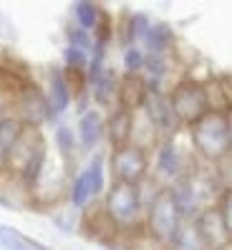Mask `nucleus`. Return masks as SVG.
<instances>
[{
	"instance_id": "2",
	"label": "nucleus",
	"mask_w": 232,
	"mask_h": 250,
	"mask_svg": "<svg viewBox=\"0 0 232 250\" xmlns=\"http://www.w3.org/2000/svg\"><path fill=\"white\" fill-rule=\"evenodd\" d=\"M98 208L119 238L121 235H144V202L139 197L136 185L111 182Z\"/></svg>"
},
{
	"instance_id": "10",
	"label": "nucleus",
	"mask_w": 232,
	"mask_h": 250,
	"mask_svg": "<svg viewBox=\"0 0 232 250\" xmlns=\"http://www.w3.org/2000/svg\"><path fill=\"white\" fill-rule=\"evenodd\" d=\"M74 129H76L81 157H91L96 152H104V144H106V111H101L96 106L86 109L83 114L76 116Z\"/></svg>"
},
{
	"instance_id": "9",
	"label": "nucleus",
	"mask_w": 232,
	"mask_h": 250,
	"mask_svg": "<svg viewBox=\"0 0 232 250\" xmlns=\"http://www.w3.org/2000/svg\"><path fill=\"white\" fill-rule=\"evenodd\" d=\"M147 122L154 126V131L159 134V142L162 139H172L182 134V126L177 122V114L172 109V101H169V91H156V89H149L147 99H144V106L139 109Z\"/></svg>"
},
{
	"instance_id": "19",
	"label": "nucleus",
	"mask_w": 232,
	"mask_h": 250,
	"mask_svg": "<svg viewBox=\"0 0 232 250\" xmlns=\"http://www.w3.org/2000/svg\"><path fill=\"white\" fill-rule=\"evenodd\" d=\"M149 94V86L144 76H121L119 81V106L129 111H139L144 106V99Z\"/></svg>"
},
{
	"instance_id": "11",
	"label": "nucleus",
	"mask_w": 232,
	"mask_h": 250,
	"mask_svg": "<svg viewBox=\"0 0 232 250\" xmlns=\"http://www.w3.org/2000/svg\"><path fill=\"white\" fill-rule=\"evenodd\" d=\"M89 81V94H91V104L101 111H111L114 106H119V81L121 73L116 71L111 63L98 68L96 73L86 76Z\"/></svg>"
},
{
	"instance_id": "23",
	"label": "nucleus",
	"mask_w": 232,
	"mask_h": 250,
	"mask_svg": "<svg viewBox=\"0 0 232 250\" xmlns=\"http://www.w3.org/2000/svg\"><path fill=\"white\" fill-rule=\"evenodd\" d=\"M144 63H147V51L141 46L121 48V76H141Z\"/></svg>"
},
{
	"instance_id": "1",
	"label": "nucleus",
	"mask_w": 232,
	"mask_h": 250,
	"mask_svg": "<svg viewBox=\"0 0 232 250\" xmlns=\"http://www.w3.org/2000/svg\"><path fill=\"white\" fill-rule=\"evenodd\" d=\"M109 185H111V177H109V167H106V152H96L91 157H86L83 165H78L76 172L71 174L66 205L81 215L89 212L101 202Z\"/></svg>"
},
{
	"instance_id": "14",
	"label": "nucleus",
	"mask_w": 232,
	"mask_h": 250,
	"mask_svg": "<svg viewBox=\"0 0 232 250\" xmlns=\"http://www.w3.org/2000/svg\"><path fill=\"white\" fill-rule=\"evenodd\" d=\"M194 225H197L202 240L207 243L210 250H222L225 245L232 243L230 235H227V230H225L222 217H220V212H217L214 205H212V208H207V210H202V212L194 217Z\"/></svg>"
},
{
	"instance_id": "3",
	"label": "nucleus",
	"mask_w": 232,
	"mask_h": 250,
	"mask_svg": "<svg viewBox=\"0 0 232 250\" xmlns=\"http://www.w3.org/2000/svg\"><path fill=\"white\" fill-rule=\"evenodd\" d=\"M184 134L197 162H202V165L214 167L222 157L232 152L230 129L222 111H207L199 122H194L190 129H184Z\"/></svg>"
},
{
	"instance_id": "8",
	"label": "nucleus",
	"mask_w": 232,
	"mask_h": 250,
	"mask_svg": "<svg viewBox=\"0 0 232 250\" xmlns=\"http://www.w3.org/2000/svg\"><path fill=\"white\" fill-rule=\"evenodd\" d=\"M5 111H13L23 122V126H31V129H43L46 124H53L46 91H43V86L33 76H28L18 86V91L10 99Z\"/></svg>"
},
{
	"instance_id": "18",
	"label": "nucleus",
	"mask_w": 232,
	"mask_h": 250,
	"mask_svg": "<svg viewBox=\"0 0 232 250\" xmlns=\"http://www.w3.org/2000/svg\"><path fill=\"white\" fill-rule=\"evenodd\" d=\"M23 129H25L23 122L13 111H3V114H0V174L5 172L8 159H10L13 149H16Z\"/></svg>"
},
{
	"instance_id": "12",
	"label": "nucleus",
	"mask_w": 232,
	"mask_h": 250,
	"mask_svg": "<svg viewBox=\"0 0 232 250\" xmlns=\"http://www.w3.org/2000/svg\"><path fill=\"white\" fill-rule=\"evenodd\" d=\"M46 99H48V109L53 116V124L56 122H63V116L74 109V89L66 79V71L61 66H53L48 68V76H46Z\"/></svg>"
},
{
	"instance_id": "17",
	"label": "nucleus",
	"mask_w": 232,
	"mask_h": 250,
	"mask_svg": "<svg viewBox=\"0 0 232 250\" xmlns=\"http://www.w3.org/2000/svg\"><path fill=\"white\" fill-rule=\"evenodd\" d=\"M141 48L149 56H174V48H177V33L167 21H154L147 38H144Z\"/></svg>"
},
{
	"instance_id": "6",
	"label": "nucleus",
	"mask_w": 232,
	"mask_h": 250,
	"mask_svg": "<svg viewBox=\"0 0 232 250\" xmlns=\"http://www.w3.org/2000/svg\"><path fill=\"white\" fill-rule=\"evenodd\" d=\"M106 167H109L111 182L139 185L152 174V152L134 142L114 146V149L106 152Z\"/></svg>"
},
{
	"instance_id": "16",
	"label": "nucleus",
	"mask_w": 232,
	"mask_h": 250,
	"mask_svg": "<svg viewBox=\"0 0 232 250\" xmlns=\"http://www.w3.org/2000/svg\"><path fill=\"white\" fill-rule=\"evenodd\" d=\"M132 131H134V111H129L124 106H114L106 111V144L109 149L121 146L132 142Z\"/></svg>"
},
{
	"instance_id": "22",
	"label": "nucleus",
	"mask_w": 232,
	"mask_h": 250,
	"mask_svg": "<svg viewBox=\"0 0 232 250\" xmlns=\"http://www.w3.org/2000/svg\"><path fill=\"white\" fill-rule=\"evenodd\" d=\"M167 250H210L207 243L202 240V235L194 225V220H184L182 228L177 230V235H174V240Z\"/></svg>"
},
{
	"instance_id": "15",
	"label": "nucleus",
	"mask_w": 232,
	"mask_h": 250,
	"mask_svg": "<svg viewBox=\"0 0 232 250\" xmlns=\"http://www.w3.org/2000/svg\"><path fill=\"white\" fill-rule=\"evenodd\" d=\"M152 16L149 13H141V10H134V13H126V16L116 23V38H119L121 48L126 46H141L144 38H147L149 28H152Z\"/></svg>"
},
{
	"instance_id": "7",
	"label": "nucleus",
	"mask_w": 232,
	"mask_h": 250,
	"mask_svg": "<svg viewBox=\"0 0 232 250\" xmlns=\"http://www.w3.org/2000/svg\"><path fill=\"white\" fill-rule=\"evenodd\" d=\"M169 101H172V109L177 114V122L182 129H190L194 122H199L210 111L205 81L190 76V73H184L169 89Z\"/></svg>"
},
{
	"instance_id": "13",
	"label": "nucleus",
	"mask_w": 232,
	"mask_h": 250,
	"mask_svg": "<svg viewBox=\"0 0 232 250\" xmlns=\"http://www.w3.org/2000/svg\"><path fill=\"white\" fill-rule=\"evenodd\" d=\"M53 149H56V157L61 159L71 172H76L78 159H81V149H78L74 124H68V122H56L53 124Z\"/></svg>"
},
{
	"instance_id": "4",
	"label": "nucleus",
	"mask_w": 232,
	"mask_h": 250,
	"mask_svg": "<svg viewBox=\"0 0 232 250\" xmlns=\"http://www.w3.org/2000/svg\"><path fill=\"white\" fill-rule=\"evenodd\" d=\"M194 167H197V157L190 142H182V134L162 139L152 149V177L162 187H172L174 182L187 177Z\"/></svg>"
},
{
	"instance_id": "24",
	"label": "nucleus",
	"mask_w": 232,
	"mask_h": 250,
	"mask_svg": "<svg viewBox=\"0 0 232 250\" xmlns=\"http://www.w3.org/2000/svg\"><path fill=\"white\" fill-rule=\"evenodd\" d=\"M89 61H91V53L71 48V46H66L61 53V68L71 71V73H86L89 71Z\"/></svg>"
},
{
	"instance_id": "25",
	"label": "nucleus",
	"mask_w": 232,
	"mask_h": 250,
	"mask_svg": "<svg viewBox=\"0 0 232 250\" xmlns=\"http://www.w3.org/2000/svg\"><path fill=\"white\" fill-rule=\"evenodd\" d=\"M66 46L86 51V53H94V33L83 31V28H78L74 23H68L66 25Z\"/></svg>"
},
{
	"instance_id": "5",
	"label": "nucleus",
	"mask_w": 232,
	"mask_h": 250,
	"mask_svg": "<svg viewBox=\"0 0 232 250\" xmlns=\"http://www.w3.org/2000/svg\"><path fill=\"white\" fill-rule=\"evenodd\" d=\"M184 217L179 215L177 205L172 200V192L164 187L144 210V238H147L152 245L167 250L174 240L177 230L182 228Z\"/></svg>"
},
{
	"instance_id": "28",
	"label": "nucleus",
	"mask_w": 232,
	"mask_h": 250,
	"mask_svg": "<svg viewBox=\"0 0 232 250\" xmlns=\"http://www.w3.org/2000/svg\"><path fill=\"white\" fill-rule=\"evenodd\" d=\"M225 119H227V129H230V139H232V106L225 111Z\"/></svg>"
},
{
	"instance_id": "29",
	"label": "nucleus",
	"mask_w": 232,
	"mask_h": 250,
	"mask_svg": "<svg viewBox=\"0 0 232 250\" xmlns=\"http://www.w3.org/2000/svg\"><path fill=\"white\" fill-rule=\"evenodd\" d=\"M104 250H116V248H104Z\"/></svg>"
},
{
	"instance_id": "21",
	"label": "nucleus",
	"mask_w": 232,
	"mask_h": 250,
	"mask_svg": "<svg viewBox=\"0 0 232 250\" xmlns=\"http://www.w3.org/2000/svg\"><path fill=\"white\" fill-rule=\"evenodd\" d=\"M104 16H106V8L94 3V0H78V3L71 5V23L83 28V31H89V33L96 31Z\"/></svg>"
},
{
	"instance_id": "20",
	"label": "nucleus",
	"mask_w": 232,
	"mask_h": 250,
	"mask_svg": "<svg viewBox=\"0 0 232 250\" xmlns=\"http://www.w3.org/2000/svg\"><path fill=\"white\" fill-rule=\"evenodd\" d=\"M0 250H56L46 243H40L31 235H25L23 230L0 223Z\"/></svg>"
},
{
	"instance_id": "27",
	"label": "nucleus",
	"mask_w": 232,
	"mask_h": 250,
	"mask_svg": "<svg viewBox=\"0 0 232 250\" xmlns=\"http://www.w3.org/2000/svg\"><path fill=\"white\" fill-rule=\"evenodd\" d=\"M212 169H214V177H217V182H220V187L232 189V152L227 157H222Z\"/></svg>"
},
{
	"instance_id": "26",
	"label": "nucleus",
	"mask_w": 232,
	"mask_h": 250,
	"mask_svg": "<svg viewBox=\"0 0 232 250\" xmlns=\"http://www.w3.org/2000/svg\"><path fill=\"white\" fill-rule=\"evenodd\" d=\"M217 212H220L222 217V223H225V230L230 235V240H232V189H222V195L217 197Z\"/></svg>"
}]
</instances>
